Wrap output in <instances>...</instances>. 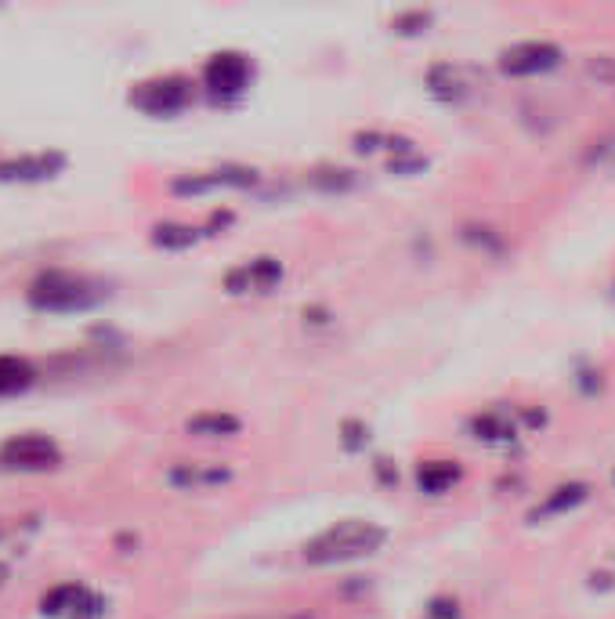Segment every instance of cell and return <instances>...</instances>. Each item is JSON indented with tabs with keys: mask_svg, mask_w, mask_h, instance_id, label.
I'll return each instance as SVG.
<instances>
[{
	"mask_svg": "<svg viewBox=\"0 0 615 619\" xmlns=\"http://www.w3.org/2000/svg\"><path fill=\"white\" fill-rule=\"evenodd\" d=\"M66 167L62 153H22L0 160V181H48Z\"/></svg>",
	"mask_w": 615,
	"mask_h": 619,
	"instance_id": "30bf717a",
	"label": "cell"
},
{
	"mask_svg": "<svg viewBox=\"0 0 615 619\" xmlns=\"http://www.w3.org/2000/svg\"><path fill=\"white\" fill-rule=\"evenodd\" d=\"M427 22H431V19H427L424 11H417V15H406V19H398V26H409L406 33H420V29H424Z\"/></svg>",
	"mask_w": 615,
	"mask_h": 619,
	"instance_id": "ffe728a7",
	"label": "cell"
},
{
	"mask_svg": "<svg viewBox=\"0 0 615 619\" xmlns=\"http://www.w3.org/2000/svg\"><path fill=\"white\" fill-rule=\"evenodd\" d=\"M40 612L51 619H102L105 609L84 583H58L40 598Z\"/></svg>",
	"mask_w": 615,
	"mask_h": 619,
	"instance_id": "8992f818",
	"label": "cell"
},
{
	"mask_svg": "<svg viewBox=\"0 0 615 619\" xmlns=\"http://www.w3.org/2000/svg\"><path fill=\"white\" fill-rule=\"evenodd\" d=\"M167 486H174L178 493H210V489L228 486L236 471L221 460H178L167 467Z\"/></svg>",
	"mask_w": 615,
	"mask_h": 619,
	"instance_id": "5b68a950",
	"label": "cell"
},
{
	"mask_svg": "<svg viewBox=\"0 0 615 619\" xmlns=\"http://www.w3.org/2000/svg\"><path fill=\"white\" fill-rule=\"evenodd\" d=\"M283 283V261L279 258H250L225 276L228 294H268Z\"/></svg>",
	"mask_w": 615,
	"mask_h": 619,
	"instance_id": "ba28073f",
	"label": "cell"
},
{
	"mask_svg": "<svg viewBox=\"0 0 615 619\" xmlns=\"http://www.w3.org/2000/svg\"><path fill=\"white\" fill-rule=\"evenodd\" d=\"M427 80H431V87H435V95H442V98L460 95V80H456L453 66H435Z\"/></svg>",
	"mask_w": 615,
	"mask_h": 619,
	"instance_id": "ac0fdd59",
	"label": "cell"
},
{
	"mask_svg": "<svg viewBox=\"0 0 615 619\" xmlns=\"http://www.w3.org/2000/svg\"><path fill=\"white\" fill-rule=\"evenodd\" d=\"M196 239H199V229L178 225V221H167V225H156V229H152V243L163 250H185V247H192Z\"/></svg>",
	"mask_w": 615,
	"mask_h": 619,
	"instance_id": "5bb4252c",
	"label": "cell"
},
{
	"mask_svg": "<svg viewBox=\"0 0 615 619\" xmlns=\"http://www.w3.org/2000/svg\"><path fill=\"white\" fill-rule=\"evenodd\" d=\"M471 431H474V439L503 442V439H511L514 435V424H507L500 413H478V417L471 420Z\"/></svg>",
	"mask_w": 615,
	"mask_h": 619,
	"instance_id": "2e32d148",
	"label": "cell"
},
{
	"mask_svg": "<svg viewBox=\"0 0 615 619\" xmlns=\"http://www.w3.org/2000/svg\"><path fill=\"white\" fill-rule=\"evenodd\" d=\"M58 464H62V449L40 431H22V435H11V439L0 442V467L4 471L40 475V471H55Z\"/></svg>",
	"mask_w": 615,
	"mask_h": 619,
	"instance_id": "3957f363",
	"label": "cell"
},
{
	"mask_svg": "<svg viewBox=\"0 0 615 619\" xmlns=\"http://www.w3.org/2000/svg\"><path fill=\"white\" fill-rule=\"evenodd\" d=\"M192 98V84L185 77H156L131 91V105L149 116H174Z\"/></svg>",
	"mask_w": 615,
	"mask_h": 619,
	"instance_id": "277c9868",
	"label": "cell"
},
{
	"mask_svg": "<svg viewBox=\"0 0 615 619\" xmlns=\"http://www.w3.org/2000/svg\"><path fill=\"white\" fill-rule=\"evenodd\" d=\"M250 77H254V66L239 51L210 55L207 66H203V87H207L210 95H239V91H246Z\"/></svg>",
	"mask_w": 615,
	"mask_h": 619,
	"instance_id": "52a82bcc",
	"label": "cell"
},
{
	"mask_svg": "<svg viewBox=\"0 0 615 619\" xmlns=\"http://www.w3.org/2000/svg\"><path fill=\"white\" fill-rule=\"evenodd\" d=\"M561 62V51L547 40H529V44H514L511 51L500 55V69L511 77H532V73H547Z\"/></svg>",
	"mask_w": 615,
	"mask_h": 619,
	"instance_id": "9c48e42d",
	"label": "cell"
},
{
	"mask_svg": "<svg viewBox=\"0 0 615 619\" xmlns=\"http://www.w3.org/2000/svg\"><path fill=\"white\" fill-rule=\"evenodd\" d=\"M29 305L40 312H84V308L98 305L105 297L102 283L80 276V272H44L40 279H33V286L26 290Z\"/></svg>",
	"mask_w": 615,
	"mask_h": 619,
	"instance_id": "7a4b0ae2",
	"label": "cell"
},
{
	"mask_svg": "<svg viewBox=\"0 0 615 619\" xmlns=\"http://www.w3.org/2000/svg\"><path fill=\"white\" fill-rule=\"evenodd\" d=\"M8 576H11V572H8V565L0 562V591H4V587H8Z\"/></svg>",
	"mask_w": 615,
	"mask_h": 619,
	"instance_id": "44dd1931",
	"label": "cell"
},
{
	"mask_svg": "<svg viewBox=\"0 0 615 619\" xmlns=\"http://www.w3.org/2000/svg\"><path fill=\"white\" fill-rule=\"evenodd\" d=\"M185 431L196 435V439H232V435H239V417L221 410H203L196 417H189Z\"/></svg>",
	"mask_w": 615,
	"mask_h": 619,
	"instance_id": "8fae6325",
	"label": "cell"
},
{
	"mask_svg": "<svg viewBox=\"0 0 615 619\" xmlns=\"http://www.w3.org/2000/svg\"><path fill=\"white\" fill-rule=\"evenodd\" d=\"M456 482H460V467L449 464V460H427V464H420V471H417V486L431 496L449 493Z\"/></svg>",
	"mask_w": 615,
	"mask_h": 619,
	"instance_id": "7c38bea8",
	"label": "cell"
},
{
	"mask_svg": "<svg viewBox=\"0 0 615 619\" xmlns=\"http://www.w3.org/2000/svg\"><path fill=\"white\" fill-rule=\"evenodd\" d=\"M388 533L380 529L377 522H362V518H348V522H337L330 529H322L319 536L304 543V562L315 565V569H330V565H348L369 558L384 547Z\"/></svg>",
	"mask_w": 615,
	"mask_h": 619,
	"instance_id": "6da1fadb",
	"label": "cell"
},
{
	"mask_svg": "<svg viewBox=\"0 0 615 619\" xmlns=\"http://www.w3.org/2000/svg\"><path fill=\"white\" fill-rule=\"evenodd\" d=\"M583 500H587V486H579V482H572V486H558L554 493L547 496V504H543L532 518H540V515H561V511H572V507L583 504Z\"/></svg>",
	"mask_w": 615,
	"mask_h": 619,
	"instance_id": "9a60e30c",
	"label": "cell"
},
{
	"mask_svg": "<svg viewBox=\"0 0 615 619\" xmlns=\"http://www.w3.org/2000/svg\"><path fill=\"white\" fill-rule=\"evenodd\" d=\"M590 73H594L597 80H612L615 62H608V58H594V62H590Z\"/></svg>",
	"mask_w": 615,
	"mask_h": 619,
	"instance_id": "d6986e66",
	"label": "cell"
},
{
	"mask_svg": "<svg viewBox=\"0 0 615 619\" xmlns=\"http://www.w3.org/2000/svg\"><path fill=\"white\" fill-rule=\"evenodd\" d=\"M424 619H464V609H460V601L442 594V598H431L424 609Z\"/></svg>",
	"mask_w": 615,
	"mask_h": 619,
	"instance_id": "e0dca14e",
	"label": "cell"
},
{
	"mask_svg": "<svg viewBox=\"0 0 615 619\" xmlns=\"http://www.w3.org/2000/svg\"><path fill=\"white\" fill-rule=\"evenodd\" d=\"M33 381H37L33 362L19 359V355H0V399L15 395V391H26Z\"/></svg>",
	"mask_w": 615,
	"mask_h": 619,
	"instance_id": "4fadbf2b",
	"label": "cell"
}]
</instances>
